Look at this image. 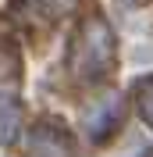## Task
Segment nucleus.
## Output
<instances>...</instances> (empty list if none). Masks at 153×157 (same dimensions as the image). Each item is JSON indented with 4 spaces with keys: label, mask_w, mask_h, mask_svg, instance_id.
Listing matches in <instances>:
<instances>
[{
    "label": "nucleus",
    "mask_w": 153,
    "mask_h": 157,
    "mask_svg": "<svg viewBox=\"0 0 153 157\" xmlns=\"http://www.w3.org/2000/svg\"><path fill=\"white\" fill-rule=\"evenodd\" d=\"M114 57H118L114 29L107 25V18L89 14V18L78 25L75 39H71V54H68V68H71V75L82 78V82H100V78L110 75Z\"/></svg>",
    "instance_id": "1"
},
{
    "label": "nucleus",
    "mask_w": 153,
    "mask_h": 157,
    "mask_svg": "<svg viewBox=\"0 0 153 157\" xmlns=\"http://www.w3.org/2000/svg\"><path fill=\"white\" fill-rule=\"evenodd\" d=\"M118 121H121V97H107L100 107H93L86 114V128H89V136H93L96 143H103V139L118 128Z\"/></svg>",
    "instance_id": "2"
},
{
    "label": "nucleus",
    "mask_w": 153,
    "mask_h": 157,
    "mask_svg": "<svg viewBox=\"0 0 153 157\" xmlns=\"http://www.w3.org/2000/svg\"><path fill=\"white\" fill-rule=\"evenodd\" d=\"M18 132H21V107L14 100L0 97V143H11Z\"/></svg>",
    "instance_id": "3"
},
{
    "label": "nucleus",
    "mask_w": 153,
    "mask_h": 157,
    "mask_svg": "<svg viewBox=\"0 0 153 157\" xmlns=\"http://www.w3.org/2000/svg\"><path fill=\"white\" fill-rule=\"evenodd\" d=\"M135 100H139V118L153 128V75H143L135 82Z\"/></svg>",
    "instance_id": "4"
}]
</instances>
